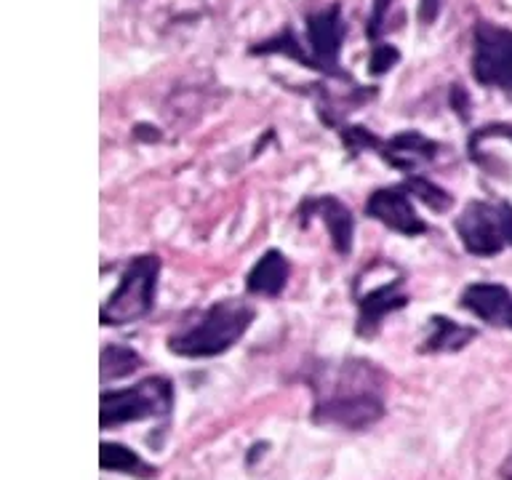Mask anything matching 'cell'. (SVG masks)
<instances>
[{
    "label": "cell",
    "instance_id": "obj_1",
    "mask_svg": "<svg viewBox=\"0 0 512 480\" xmlns=\"http://www.w3.org/2000/svg\"><path fill=\"white\" fill-rule=\"evenodd\" d=\"M312 419L344 430H366L384 414L382 371L368 360L320 363L312 374Z\"/></svg>",
    "mask_w": 512,
    "mask_h": 480
},
{
    "label": "cell",
    "instance_id": "obj_2",
    "mask_svg": "<svg viewBox=\"0 0 512 480\" xmlns=\"http://www.w3.org/2000/svg\"><path fill=\"white\" fill-rule=\"evenodd\" d=\"M254 307L243 299L211 304L195 323L168 339V350L182 358H214L230 350L254 323Z\"/></svg>",
    "mask_w": 512,
    "mask_h": 480
},
{
    "label": "cell",
    "instance_id": "obj_3",
    "mask_svg": "<svg viewBox=\"0 0 512 480\" xmlns=\"http://www.w3.org/2000/svg\"><path fill=\"white\" fill-rule=\"evenodd\" d=\"M160 259L152 254H144L128 264L123 272L118 288L112 291L107 304L102 307V323L107 326H123L144 318L152 310L155 291H158Z\"/></svg>",
    "mask_w": 512,
    "mask_h": 480
},
{
    "label": "cell",
    "instance_id": "obj_4",
    "mask_svg": "<svg viewBox=\"0 0 512 480\" xmlns=\"http://www.w3.org/2000/svg\"><path fill=\"white\" fill-rule=\"evenodd\" d=\"M456 235L470 254H502L512 246V208L507 203L472 200L456 219Z\"/></svg>",
    "mask_w": 512,
    "mask_h": 480
},
{
    "label": "cell",
    "instance_id": "obj_5",
    "mask_svg": "<svg viewBox=\"0 0 512 480\" xmlns=\"http://www.w3.org/2000/svg\"><path fill=\"white\" fill-rule=\"evenodd\" d=\"M174 403V390L166 376H152L144 382L126 387V390H112L102 395V427H120L128 422H142L150 416L166 414Z\"/></svg>",
    "mask_w": 512,
    "mask_h": 480
},
{
    "label": "cell",
    "instance_id": "obj_6",
    "mask_svg": "<svg viewBox=\"0 0 512 480\" xmlns=\"http://www.w3.org/2000/svg\"><path fill=\"white\" fill-rule=\"evenodd\" d=\"M472 75L480 86L512 91V30L494 22L475 24Z\"/></svg>",
    "mask_w": 512,
    "mask_h": 480
},
{
    "label": "cell",
    "instance_id": "obj_7",
    "mask_svg": "<svg viewBox=\"0 0 512 480\" xmlns=\"http://www.w3.org/2000/svg\"><path fill=\"white\" fill-rule=\"evenodd\" d=\"M344 43V19L342 8L328 6L307 19V46H310V62L315 70H323L328 75L344 78L339 67V54Z\"/></svg>",
    "mask_w": 512,
    "mask_h": 480
},
{
    "label": "cell",
    "instance_id": "obj_8",
    "mask_svg": "<svg viewBox=\"0 0 512 480\" xmlns=\"http://www.w3.org/2000/svg\"><path fill=\"white\" fill-rule=\"evenodd\" d=\"M366 214L400 235H422L427 230L424 219L411 206V195L406 187H382L371 192L366 200Z\"/></svg>",
    "mask_w": 512,
    "mask_h": 480
},
{
    "label": "cell",
    "instance_id": "obj_9",
    "mask_svg": "<svg viewBox=\"0 0 512 480\" xmlns=\"http://www.w3.org/2000/svg\"><path fill=\"white\" fill-rule=\"evenodd\" d=\"M408 296L403 294V278H398L395 272L387 275V280L374 283L371 288H358V334L374 336L382 328V320L390 315L392 310L406 307Z\"/></svg>",
    "mask_w": 512,
    "mask_h": 480
},
{
    "label": "cell",
    "instance_id": "obj_10",
    "mask_svg": "<svg viewBox=\"0 0 512 480\" xmlns=\"http://www.w3.org/2000/svg\"><path fill=\"white\" fill-rule=\"evenodd\" d=\"M462 307L491 326L512 328V294L499 283H472L464 288Z\"/></svg>",
    "mask_w": 512,
    "mask_h": 480
},
{
    "label": "cell",
    "instance_id": "obj_11",
    "mask_svg": "<svg viewBox=\"0 0 512 480\" xmlns=\"http://www.w3.org/2000/svg\"><path fill=\"white\" fill-rule=\"evenodd\" d=\"M376 152H382L384 160L400 171H414L416 166H422L438 155V144L430 142L427 136L408 131V134L395 136L390 142H379Z\"/></svg>",
    "mask_w": 512,
    "mask_h": 480
},
{
    "label": "cell",
    "instance_id": "obj_12",
    "mask_svg": "<svg viewBox=\"0 0 512 480\" xmlns=\"http://www.w3.org/2000/svg\"><path fill=\"white\" fill-rule=\"evenodd\" d=\"M307 216H318L323 219L331 232V243L339 254H350L352 248V232H355V222H352L350 208L344 206L342 200L336 198H315L307 203Z\"/></svg>",
    "mask_w": 512,
    "mask_h": 480
},
{
    "label": "cell",
    "instance_id": "obj_13",
    "mask_svg": "<svg viewBox=\"0 0 512 480\" xmlns=\"http://www.w3.org/2000/svg\"><path fill=\"white\" fill-rule=\"evenodd\" d=\"M288 267L286 256L280 254V251H264L259 256V262L251 267V272L246 275V288L248 294L256 296H278L288 283Z\"/></svg>",
    "mask_w": 512,
    "mask_h": 480
},
{
    "label": "cell",
    "instance_id": "obj_14",
    "mask_svg": "<svg viewBox=\"0 0 512 480\" xmlns=\"http://www.w3.org/2000/svg\"><path fill=\"white\" fill-rule=\"evenodd\" d=\"M475 328L462 326V323H454V320L443 318V315H435L430 318V331L424 336V347L427 352H456L462 350L464 344H470L475 339Z\"/></svg>",
    "mask_w": 512,
    "mask_h": 480
},
{
    "label": "cell",
    "instance_id": "obj_15",
    "mask_svg": "<svg viewBox=\"0 0 512 480\" xmlns=\"http://www.w3.org/2000/svg\"><path fill=\"white\" fill-rule=\"evenodd\" d=\"M99 464L107 472H126V475H134V478H155V467L144 462L142 456L134 454L131 448L120 446V443H102Z\"/></svg>",
    "mask_w": 512,
    "mask_h": 480
},
{
    "label": "cell",
    "instance_id": "obj_16",
    "mask_svg": "<svg viewBox=\"0 0 512 480\" xmlns=\"http://www.w3.org/2000/svg\"><path fill=\"white\" fill-rule=\"evenodd\" d=\"M139 366H142L139 352H134L126 344H110L102 350V382L131 376Z\"/></svg>",
    "mask_w": 512,
    "mask_h": 480
},
{
    "label": "cell",
    "instance_id": "obj_17",
    "mask_svg": "<svg viewBox=\"0 0 512 480\" xmlns=\"http://www.w3.org/2000/svg\"><path fill=\"white\" fill-rule=\"evenodd\" d=\"M403 187L408 190V195L419 198L424 206H430L432 211H448V208H451V203H454L446 190H440L438 184L427 182V179H422V176H411V179H408Z\"/></svg>",
    "mask_w": 512,
    "mask_h": 480
},
{
    "label": "cell",
    "instance_id": "obj_18",
    "mask_svg": "<svg viewBox=\"0 0 512 480\" xmlns=\"http://www.w3.org/2000/svg\"><path fill=\"white\" fill-rule=\"evenodd\" d=\"M395 62H398V51L392 46H387V43H379V46H374V51H371L368 70H371V75H384Z\"/></svg>",
    "mask_w": 512,
    "mask_h": 480
},
{
    "label": "cell",
    "instance_id": "obj_19",
    "mask_svg": "<svg viewBox=\"0 0 512 480\" xmlns=\"http://www.w3.org/2000/svg\"><path fill=\"white\" fill-rule=\"evenodd\" d=\"M440 11V0H422L419 3V16H422L424 24H432V19L438 16Z\"/></svg>",
    "mask_w": 512,
    "mask_h": 480
},
{
    "label": "cell",
    "instance_id": "obj_20",
    "mask_svg": "<svg viewBox=\"0 0 512 480\" xmlns=\"http://www.w3.org/2000/svg\"><path fill=\"white\" fill-rule=\"evenodd\" d=\"M499 475H502V480H512V448L510 454H507V459L502 462V467H499Z\"/></svg>",
    "mask_w": 512,
    "mask_h": 480
}]
</instances>
